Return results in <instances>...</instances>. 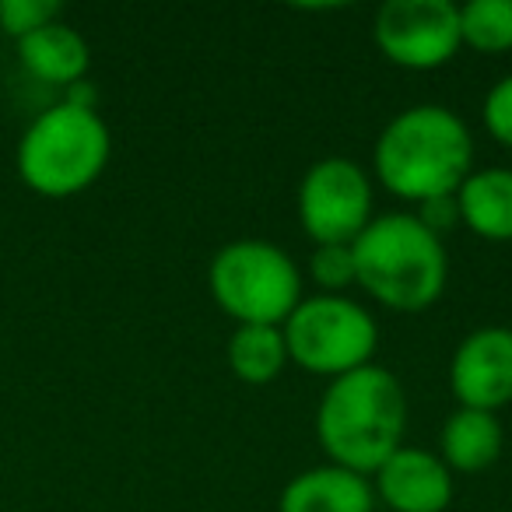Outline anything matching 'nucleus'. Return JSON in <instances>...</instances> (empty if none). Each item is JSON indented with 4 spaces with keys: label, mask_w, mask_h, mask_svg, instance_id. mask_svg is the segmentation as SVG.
<instances>
[{
    "label": "nucleus",
    "mask_w": 512,
    "mask_h": 512,
    "mask_svg": "<svg viewBox=\"0 0 512 512\" xmlns=\"http://www.w3.org/2000/svg\"><path fill=\"white\" fill-rule=\"evenodd\" d=\"M372 162L383 190L400 200L425 204L456 197L460 183L474 172V137L453 109L425 102L386 123Z\"/></svg>",
    "instance_id": "f257e3e1"
},
{
    "label": "nucleus",
    "mask_w": 512,
    "mask_h": 512,
    "mask_svg": "<svg viewBox=\"0 0 512 512\" xmlns=\"http://www.w3.org/2000/svg\"><path fill=\"white\" fill-rule=\"evenodd\" d=\"M407 432V397L393 372L365 365L330 379L316 407V435L330 463L355 474H376Z\"/></svg>",
    "instance_id": "f03ea898"
},
{
    "label": "nucleus",
    "mask_w": 512,
    "mask_h": 512,
    "mask_svg": "<svg viewBox=\"0 0 512 512\" xmlns=\"http://www.w3.org/2000/svg\"><path fill=\"white\" fill-rule=\"evenodd\" d=\"M355 285L393 313H421L435 306L446 288L449 260L442 239L418 221V214H376L351 242Z\"/></svg>",
    "instance_id": "7ed1b4c3"
},
{
    "label": "nucleus",
    "mask_w": 512,
    "mask_h": 512,
    "mask_svg": "<svg viewBox=\"0 0 512 512\" xmlns=\"http://www.w3.org/2000/svg\"><path fill=\"white\" fill-rule=\"evenodd\" d=\"M113 137L99 109L71 102L43 109L18 141V176L39 197H74L106 172Z\"/></svg>",
    "instance_id": "20e7f679"
},
{
    "label": "nucleus",
    "mask_w": 512,
    "mask_h": 512,
    "mask_svg": "<svg viewBox=\"0 0 512 512\" xmlns=\"http://www.w3.org/2000/svg\"><path fill=\"white\" fill-rule=\"evenodd\" d=\"M207 288L225 316L260 327H285L302 302V274L281 246L267 239H235L214 253Z\"/></svg>",
    "instance_id": "39448f33"
},
{
    "label": "nucleus",
    "mask_w": 512,
    "mask_h": 512,
    "mask_svg": "<svg viewBox=\"0 0 512 512\" xmlns=\"http://www.w3.org/2000/svg\"><path fill=\"white\" fill-rule=\"evenodd\" d=\"M288 344V362L313 376H348L372 365L379 344V327L369 309L348 295H313L295 306L281 327Z\"/></svg>",
    "instance_id": "423d86ee"
},
{
    "label": "nucleus",
    "mask_w": 512,
    "mask_h": 512,
    "mask_svg": "<svg viewBox=\"0 0 512 512\" xmlns=\"http://www.w3.org/2000/svg\"><path fill=\"white\" fill-rule=\"evenodd\" d=\"M372 214V179L341 155L320 158L299 183V221L316 246H351Z\"/></svg>",
    "instance_id": "0eeeda50"
},
{
    "label": "nucleus",
    "mask_w": 512,
    "mask_h": 512,
    "mask_svg": "<svg viewBox=\"0 0 512 512\" xmlns=\"http://www.w3.org/2000/svg\"><path fill=\"white\" fill-rule=\"evenodd\" d=\"M372 39L390 64L435 71L460 50V8L449 0H386L376 11Z\"/></svg>",
    "instance_id": "6e6552de"
},
{
    "label": "nucleus",
    "mask_w": 512,
    "mask_h": 512,
    "mask_svg": "<svg viewBox=\"0 0 512 512\" xmlns=\"http://www.w3.org/2000/svg\"><path fill=\"white\" fill-rule=\"evenodd\" d=\"M456 404L491 411L512 404V327H477L456 344L449 362Z\"/></svg>",
    "instance_id": "1a4fd4ad"
},
{
    "label": "nucleus",
    "mask_w": 512,
    "mask_h": 512,
    "mask_svg": "<svg viewBox=\"0 0 512 512\" xmlns=\"http://www.w3.org/2000/svg\"><path fill=\"white\" fill-rule=\"evenodd\" d=\"M372 491L390 512H446L453 502V470L428 449L400 446L376 470Z\"/></svg>",
    "instance_id": "9d476101"
},
{
    "label": "nucleus",
    "mask_w": 512,
    "mask_h": 512,
    "mask_svg": "<svg viewBox=\"0 0 512 512\" xmlns=\"http://www.w3.org/2000/svg\"><path fill=\"white\" fill-rule=\"evenodd\" d=\"M372 505H376V491L369 477L337 463L295 474L278 498V512H372Z\"/></svg>",
    "instance_id": "9b49d317"
},
{
    "label": "nucleus",
    "mask_w": 512,
    "mask_h": 512,
    "mask_svg": "<svg viewBox=\"0 0 512 512\" xmlns=\"http://www.w3.org/2000/svg\"><path fill=\"white\" fill-rule=\"evenodd\" d=\"M18 60L43 85L71 88L78 81H85L92 50H88L85 36L78 29H71V25L57 18V22L36 29L32 36L18 39Z\"/></svg>",
    "instance_id": "f8f14e48"
},
{
    "label": "nucleus",
    "mask_w": 512,
    "mask_h": 512,
    "mask_svg": "<svg viewBox=\"0 0 512 512\" xmlns=\"http://www.w3.org/2000/svg\"><path fill=\"white\" fill-rule=\"evenodd\" d=\"M460 221L488 242H512V169H474L456 190Z\"/></svg>",
    "instance_id": "ddd939ff"
},
{
    "label": "nucleus",
    "mask_w": 512,
    "mask_h": 512,
    "mask_svg": "<svg viewBox=\"0 0 512 512\" xmlns=\"http://www.w3.org/2000/svg\"><path fill=\"white\" fill-rule=\"evenodd\" d=\"M505 432L491 411L456 407L442 425V463L456 474L488 470L502 456Z\"/></svg>",
    "instance_id": "4468645a"
},
{
    "label": "nucleus",
    "mask_w": 512,
    "mask_h": 512,
    "mask_svg": "<svg viewBox=\"0 0 512 512\" xmlns=\"http://www.w3.org/2000/svg\"><path fill=\"white\" fill-rule=\"evenodd\" d=\"M228 369L249 386H264L281 376L288 365V344L281 327H260V323H246L235 327L228 337Z\"/></svg>",
    "instance_id": "2eb2a0df"
},
{
    "label": "nucleus",
    "mask_w": 512,
    "mask_h": 512,
    "mask_svg": "<svg viewBox=\"0 0 512 512\" xmlns=\"http://www.w3.org/2000/svg\"><path fill=\"white\" fill-rule=\"evenodd\" d=\"M460 43L477 53H509L512 0H467L460 8Z\"/></svg>",
    "instance_id": "dca6fc26"
},
{
    "label": "nucleus",
    "mask_w": 512,
    "mask_h": 512,
    "mask_svg": "<svg viewBox=\"0 0 512 512\" xmlns=\"http://www.w3.org/2000/svg\"><path fill=\"white\" fill-rule=\"evenodd\" d=\"M60 4L57 0H0V32L18 39L32 36L43 25L57 22Z\"/></svg>",
    "instance_id": "f3484780"
},
{
    "label": "nucleus",
    "mask_w": 512,
    "mask_h": 512,
    "mask_svg": "<svg viewBox=\"0 0 512 512\" xmlns=\"http://www.w3.org/2000/svg\"><path fill=\"white\" fill-rule=\"evenodd\" d=\"M309 274L323 288V295H341L348 285H355V253L351 246H316Z\"/></svg>",
    "instance_id": "a211bd4d"
},
{
    "label": "nucleus",
    "mask_w": 512,
    "mask_h": 512,
    "mask_svg": "<svg viewBox=\"0 0 512 512\" xmlns=\"http://www.w3.org/2000/svg\"><path fill=\"white\" fill-rule=\"evenodd\" d=\"M484 127L498 144L512 148V74L498 78L484 95Z\"/></svg>",
    "instance_id": "6ab92c4d"
},
{
    "label": "nucleus",
    "mask_w": 512,
    "mask_h": 512,
    "mask_svg": "<svg viewBox=\"0 0 512 512\" xmlns=\"http://www.w3.org/2000/svg\"><path fill=\"white\" fill-rule=\"evenodd\" d=\"M418 221L425 228H432L435 235L442 239V232L446 228H453L456 221H460V211H456V197H435V200H425V204H418Z\"/></svg>",
    "instance_id": "aec40b11"
}]
</instances>
